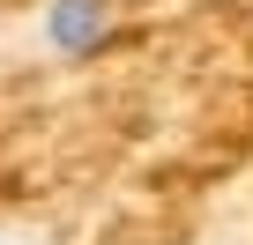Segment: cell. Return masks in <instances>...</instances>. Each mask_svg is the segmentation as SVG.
<instances>
[{
  "mask_svg": "<svg viewBox=\"0 0 253 245\" xmlns=\"http://www.w3.org/2000/svg\"><path fill=\"white\" fill-rule=\"evenodd\" d=\"M0 245H8V238H0Z\"/></svg>",
  "mask_w": 253,
  "mask_h": 245,
  "instance_id": "2",
  "label": "cell"
},
{
  "mask_svg": "<svg viewBox=\"0 0 253 245\" xmlns=\"http://www.w3.org/2000/svg\"><path fill=\"white\" fill-rule=\"evenodd\" d=\"M112 37V0H45V45L60 60H97Z\"/></svg>",
  "mask_w": 253,
  "mask_h": 245,
  "instance_id": "1",
  "label": "cell"
}]
</instances>
